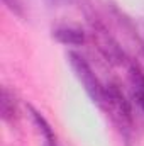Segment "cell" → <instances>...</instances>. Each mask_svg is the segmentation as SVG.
<instances>
[{
  "label": "cell",
  "mask_w": 144,
  "mask_h": 146,
  "mask_svg": "<svg viewBox=\"0 0 144 146\" xmlns=\"http://www.w3.org/2000/svg\"><path fill=\"white\" fill-rule=\"evenodd\" d=\"M68 60H70V65H71V68L75 70L78 80L81 82L85 92L88 94V97H90L93 102L102 104V102H104V88H102V85L98 83L95 73L92 72L90 65H88L80 54H76V53H70V54H68Z\"/></svg>",
  "instance_id": "cell-1"
},
{
  "label": "cell",
  "mask_w": 144,
  "mask_h": 146,
  "mask_svg": "<svg viewBox=\"0 0 144 146\" xmlns=\"http://www.w3.org/2000/svg\"><path fill=\"white\" fill-rule=\"evenodd\" d=\"M104 100L108 104V110L114 115V119L120 121L122 126L131 122V107H129L127 100L124 99L122 92L115 85H110L108 88H104Z\"/></svg>",
  "instance_id": "cell-2"
},
{
  "label": "cell",
  "mask_w": 144,
  "mask_h": 146,
  "mask_svg": "<svg viewBox=\"0 0 144 146\" xmlns=\"http://www.w3.org/2000/svg\"><path fill=\"white\" fill-rule=\"evenodd\" d=\"M54 37L63 42V44H71V46H76V44H81L85 41V34L76 29V27H59L54 31Z\"/></svg>",
  "instance_id": "cell-3"
},
{
  "label": "cell",
  "mask_w": 144,
  "mask_h": 146,
  "mask_svg": "<svg viewBox=\"0 0 144 146\" xmlns=\"http://www.w3.org/2000/svg\"><path fill=\"white\" fill-rule=\"evenodd\" d=\"M131 80H132V87H134V99L144 110V75L137 68H132Z\"/></svg>",
  "instance_id": "cell-4"
},
{
  "label": "cell",
  "mask_w": 144,
  "mask_h": 146,
  "mask_svg": "<svg viewBox=\"0 0 144 146\" xmlns=\"http://www.w3.org/2000/svg\"><path fill=\"white\" fill-rule=\"evenodd\" d=\"M0 110H2V117L3 121H10L15 115V102H14V95H10V92L7 88H2V100H0Z\"/></svg>",
  "instance_id": "cell-5"
},
{
  "label": "cell",
  "mask_w": 144,
  "mask_h": 146,
  "mask_svg": "<svg viewBox=\"0 0 144 146\" xmlns=\"http://www.w3.org/2000/svg\"><path fill=\"white\" fill-rule=\"evenodd\" d=\"M70 2H73V0H48V3L49 5H66V3H70Z\"/></svg>",
  "instance_id": "cell-6"
}]
</instances>
